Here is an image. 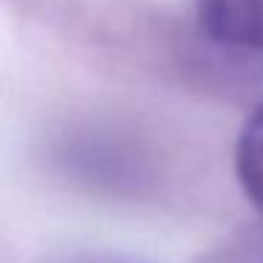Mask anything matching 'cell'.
<instances>
[{
  "label": "cell",
  "mask_w": 263,
  "mask_h": 263,
  "mask_svg": "<svg viewBox=\"0 0 263 263\" xmlns=\"http://www.w3.org/2000/svg\"><path fill=\"white\" fill-rule=\"evenodd\" d=\"M195 17L212 43L263 54V0H195Z\"/></svg>",
  "instance_id": "6da1fadb"
},
{
  "label": "cell",
  "mask_w": 263,
  "mask_h": 263,
  "mask_svg": "<svg viewBox=\"0 0 263 263\" xmlns=\"http://www.w3.org/2000/svg\"><path fill=\"white\" fill-rule=\"evenodd\" d=\"M235 173L243 195L263 218V102L249 114L235 144Z\"/></svg>",
  "instance_id": "7a4b0ae2"
}]
</instances>
